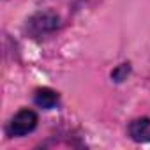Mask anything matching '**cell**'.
Returning a JSON list of instances; mask_svg holds the SVG:
<instances>
[{
    "label": "cell",
    "mask_w": 150,
    "mask_h": 150,
    "mask_svg": "<svg viewBox=\"0 0 150 150\" xmlns=\"http://www.w3.org/2000/svg\"><path fill=\"white\" fill-rule=\"evenodd\" d=\"M127 132L129 138L136 143H150V118L141 117L132 120L127 127Z\"/></svg>",
    "instance_id": "cell-2"
},
{
    "label": "cell",
    "mask_w": 150,
    "mask_h": 150,
    "mask_svg": "<svg viewBox=\"0 0 150 150\" xmlns=\"http://www.w3.org/2000/svg\"><path fill=\"white\" fill-rule=\"evenodd\" d=\"M35 127H37V113L25 108V110H20L9 120V124L6 127V132L11 138H21V136L30 134Z\"/></svg>",
    "instance_id": "cell-1"
},
{
    "label": "cell",
    "mask_w": 150,
    "mask_h": 150,
    "mask_svg": "<svg viewBox=\"0 0 150 150\" xmlns=\"http://www.w3.org/2000/svg\"><path fill=\"white\" fill-rule=\"evenodd\" d=\"M60 101V96L57 90L53 88H48V87H42V88H37L35 94H34V103L39 106V108H44V110H51L58 104Z\"/></svg>",
    "instance_id": "cell-4"
},
{
    "label": "cell",
    "mask_w": 150,
    "mask_h": 150,
    "mask_svg": "<svg viewBox=\"0 0 150 150\" xmlns=\"http://www.w3.org/2000/svg\"><path fill=\"white\" fill-rule=\"evenodd\" d=\"M58 16H55V14H50V13H41V14H37L32 21H30V27L35 30V34L37 35H44L46 32H53L57 27H58Z\"/></svg>",
    "instance_id": "cell-3"
},
{
    "label": "cell",
    "mask_w": 150,
    "mask_h": 150,
    "mask_svg": "<svg viewBox=\"0 0 150 150\" xmlns=\"http://www.w3.org/2000/svg\"><path fill=\"white\" fill-rule=\"evenodd\" d=\"M127 74H129V64H122V65H118L117 71L111 72V78H113L115 81H124Z\"/></svg>",
    "instance_id": "cell-5"
}]
</instances>
